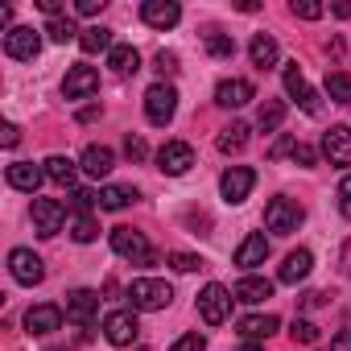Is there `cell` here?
<instances>
[{"label": "cell", "instance_id": "6da1fadb", "mask_svg": "<svg viewBox=\"0 0 351 351\" xmlns=\"http://www.w3.org/2000/svg\"><path fill=\"white\" fill-rule=\"evenodd\" d=\"M112 252L132 265H157V252L149 248V240L136 228H112Z\"/></svg>", "mask_w": 351, "mask_h": 351}, {"label": "cell", "instance_id": "7a4b0ae2", "mask_svg": "<svg viewBox=\"0 0 351 351\" xmlns=\"http://www.w3.org/2000/svg\"><path fill=\"white\" fill-rule=\"evenodd\" d=\"M128 302H132V310H165L173 302V289L157 277H136L128 285Z\"/></svg>", "mask_w": 351, "mask_h": 351}, {"label": "cell", "instance_id": "3957f363", "mask_svg": "<svg viewBox=\"0 0 351 351\" xmlns=\"http://www.w3.org/2000/svg\"><path fill=\"white\" fill-rule=\"evenodd\" d=\"M173 112H178V91H173L169 83H153L145 91V116H149V124L165 128L173 120Z\"/></svg>", "mask_w": 351, "mask_h": 351}, {"label": "cell", "instance_id": "277c9868", "mask_svg": "<svg viewBox=\"0 0 351 351\" xmlns=\"http://www.w3.org/2000/svg\"><path fill=\"white\" fill-rule=\"evenodd\" d=\"M302 219H306V211H302L293 199H273V203L265 207V228H269V232H277V236L298 232V228H302Z\"/></svg>", "mask_w": 351, "mask_h": 351}, {"label": "cell", "instance_id": "5b68a950", "mask_svg": "<svg viewBox=\"0 0 351 351\" xmlns=\"http://www.w3.org/2000/svg\"><path fill=\"white\" fill-rule=\"evenodd\" d=\"M71 219H66V207L58 203V199H34V232L38 236H58L62 228H66Z\"/></svg>", "mask_w": 351, "mask_h": 351}, {"label": "cell", "instance_id": "8992f818", "mask_svg": "<svg viewBox=\"0 0 351 351\" xmlns=\"http://www.w3.org/2000/svg\"><path fill=\"white\" fill-rule=\"evenodd\" d=\"M232 302H236V298H232L223 285H215V281H211V285L199 293V314H203V322H207V326H219V322H228V314H232Z\"/></svg>", "mask_w": 351, "mask_h": 351}, {"label": "cell", "instance_id": "52a82bcc", "mask_svg": "<svg viewBox=\"0 0 351 351\" xmlns=\"http://www.w3.org/2000/svg\"><path fill=\"white\" fill-rule=\"evenodd\" d=\"M191 165H195V149H191L186 141H165V145L157 149V169H161V173H169V178L186 173Z\"/></svg>", "mask_w": 351, "mask_h": 351}, {"label": "cell", "instance_id": "ba28073f", "mask_svg": "<svg viewBox=\"0 0 351 351\" xmlns=\"http://www.w3.org/2000/svg\"><path fill=\"white\" fill-rule=\"evenodd\" d=\"M252 186H256V169H248V165H232V169H223V178H219V195L228 203H244L252 195Z\"/></svg>", "mask_w": 351, "mask_h": 351}, {"label": "cell", "instance_id": "9c48e42d", "mask_svg": "<svg viewBox=\"0 0 351 351\" xmlns=\"http://www.w3.org/2000/svg\"><path fill=\"white\" fill-rule=\"evenodd\" d=\"M5 54L17 58V62H34V58L42 54V34H38V29H25V25L9 29V34H5Z\"/></svg>", "mask_w": 351, "mask_h": 351}, {"label": "cell", "instance_id": "30bf717a", "mask_svg": "<svg viewBox=\"0 0 351 351\" xmlns=\"http://www.w3.org/2000/svg\"><path fill=\"white\" fill-rule=\"evenodd\" d=\"M95 91H99V71H95V66L79 62V66L66 71V79H62V95H66V99H87V95H95Z\"/></svg>", "mask_w": 351, "mask_h": 351}, {"label": "cell", "instance_id": "8fae6325", "mask_svg": "<svg viewBox=\"0 0 351 351\" xmlns=\"http://www.w3.org/2000/svg\"><path fill=\"white\" fill-rule=\"evenodd\" d=\"M9 273H13L21 285H42L46 265H42L38 252H29V248H13V252H9Z\"/></svg>", "mask_w": 351, "mask_h": 351}, {"label": "cell", "instance_id": "7c38bea8", "mask_svg": "<svg viewBox=\"0 0 351 351\" xmlns=\"http://www.w3.org/2000/svg\"><path fill=\"white\" fill-rule=\"evenodd\" d=\"M322 157L330 161V165H351V128L347 124H330L326 132H322Z\"/></svg>", "mask_w": 351, "mask_h": 351}, {"label": "cell", "instance_id": "4fadbf2b", "mask_svg": "<svg viewBox=\"0 0 351 351\" xmlns=\"http://www.w3.org/2000/svg\"><path fill=\"white\" fill-rule=\"evenodd\" d=\"M136 314L132 310H112L108 318H104V335H108V343H116V347H132L136 343Z\"/></svg>", "mask_w": 351, "mask_h": 351}, {"label": "cell", "instance_id": "5bb4252c", "mask_svg": "<svg viewBox=\"0 0 351 351\" xmlns=\"http://www.w3.org/2000/svg\"><path fill=\"white\" fill-rule=\"evenodd\" d=\"M141 21L149 29H173L182 21V9L173 5V0H145V5H141Z\"/></svg>", "mask_w": 351, "mask_h": 351}, {"label": "cell", "instance_id": "9a60e30c", "mask_svg": "<svg viewBox=\"0 0 351 351\" xmlns=\"http://www.w3.org/2000/svg\"><path fill=\"white\" fill-rule=\"evenodd\" d=\"M285 91H289V99H298V108H302L306 116H318V95L310 91V83H306V75L298 71V62L285 66Z\"/></svg>", "mask_w": 351, "mask_h": 351}, {"label": "cell", "instance_id": "2e32d148", "mask_svg": "<svg viewBox=\"0 0 351 351\" xmlns=\"http://www.w3.org/2000/svg\"><path fill=\"white\" fill-rule=\"evenodd\" d=\"M58 326H62V310H58L54 302L29 306V314H25V330H29V335H54Z\"/></svg>", "mask_w": 351, "mask_h": 351}, {"label": "cell", "instance_id": "e0dca14e", "mask_svg": "<svg viewBox=\"0 0 351 351\" xmlns=\"http://www.w3.org/2000/svg\"><path fill=\"white\" fill-rule=\"evenodd\" d=\"M5 178H9V186H13V191L34 195V191L42 186V178H46V169H42V165H34V161H13V165L5 169Z\"/></svg>", "mask_w": 351, "mask_h": 351}, {"label": "cell", "instance_id": "ac0fdd59", "mask_svg": "<svg viewBox=\"0 0 351 351\" xmlns=\"http://www.w3.org/2000/svg\"><path fill=\"white\" fill-rule=\"evenodd\" d=\"M248 99H256V91H252L248 79H223V83L215 87V104H219V108H244Z\"/></svg>", "mask_w": 351, "mask_h": 351}, {"label": "cell", "instance_id": "d6986e66", "mask_svg": "<svg viewBox=\"0 0 351 351\" xmlns=\"http://www.w3.org/2000/svg\"><path fill=\"white\" fill-rule=\"evenodd\" d=\"M95 310H99V293H95V289H75V293L66 298V318L79 322V326H87V322L95 318Z\"/></svg>", "mask_w": 351, "mask_h": 351}, {"label": "cell", "instance_id": "ffe728a7", "mask_svg": "<svg viewBox=\"0 0 351 351\" xmlns=\"http://www.w3.org/2000/svg\"><path fill=\"white\" fill-rule=\"evenodd\" d=\"M79 165H83V173H87V178H108V173H112V165H116V153H112L108 145H87Z\"/></svg>", "mask_w": 351, "mask_h": 351}, {"label": "cell", "instance_id": "44dd1931", "mask_svg": "<svg viewBox=\"0 0 351 351\" xmlns=\"http://www.w3.org/2000/svg\"><path fill=\"white\" fill-rule=\"evenodd\" d=\"M310 269H314L310 248H298V252H289V256H285V265H281L277 281H281V285H298V281H306V277H310Z\"/></svg>", "mask_w": 351, "mask_h": 351}, {"label": "cell", "instance_id": "7402d4cb", "mask_svg": "<svg viewBox=\"0 0 351 351\" xmlns=\"http://www.w3.org/2000/svg\"><path fill=\"white\" fill-rule=\"evenodd\" d=\"M277 326H281L277 314H248V318H240V339H248V343H265L269 335H277Z\"/></svg>", "mask_w": 351, "mask_h": 351}, {"label": "cell", "instance_id": "603a6c76", "mask_svg": "<svg viewBox=\"0 0 351 351\" xmlns=\"http://www.w3.org/2000/svg\"><path fill=\"white\" fill-rule=\"evenodd\" d=\"M265 256H269V240H265L261 232L244 236V244L236 248V265H240V269H256V265H265Z\"/></svg>", "mask_w": 351, "mask_h": 351}, {"label": "cell", "instance_id": "cb8c5ba5", "mask_svg": "<svg viewBox=\"0 0 351 351\" xmlns=\"http://www.w3.org/2000/svg\"><path fill=\"white\" fill-rule=\"evenodd\" d=\"M248 54H252V66H256V71H269V66H277V58H281V50H277V42H273L269 34H256V38L248 42Z\"/></svg>", "mask_w": 351, "mask_h": 351}, {"label": "cell", "instance_id": "d4e9b609", "mask_svg": "<svg viewBox=\"0 0 351 351\" xmlns=\"http://www.w3.org/2000/svg\"><path fill=\"white\" fill-rule=\"evenodd\" d=\"M232 298L244 302V306H256V302L273 298V281H265V277H244V281L232 289Z\"/></svg>", "mask_w": 351, "mask_h": 351}, {"label": "cell", "instance_id": "484cf974", "mask_svg": "<svg viewBox=\"0 0 351 351\" xmlns=\"http://www.w3.org/2000/svg\"><path fill=\"white\" fill-rule=\"evenodd\" d=\"M46 178H50V182H58V186H75V178H79V165H75L71 157L54 153V157H46Z\"/></svg>", "mask_w": 351, "mask_h": 351}, {"label": "cell", "instance_id": "4316f807", "mask_svg": "<svg viewBox=\"0 0 351 351\" xmlns=\"http://www.w3.org/2000/svg\"><path fill=\"white\" fill-rule=\"evenodd\" d=\"M108 66H112V75H136L141 71V54L132 50V46H112L108 50Z\"/></svg>", "mask_w": 351, "mask_h": 351}, {"label": "cell", "instance_id": "83f0119b", "mask_svg": "<svg viewBox=\"0 0 351 351\" xmlns=\"http://www.w3.org/2000/svg\"><path fill=\"white\" fill-rule=\"evenodd\" d=\"M132 199H136L132 186H104L99 191V211H124Z\"/></svg>", "mask_w": 351, "mask_h": 351}, {"label": "cell", "instance_id": "f1b7e54d", "mask_svg": "<svg viewBox=\"0 0 351 351\" xmlns=\"http://www.w3.org/2000/svg\"><path fill=\"white\" fill-rule=\"evenodd\" d=\"M244 145H248V124H244V120H232V124L219 132V149H223V153H240Z\"/></svg>", "mask_w": 351, "mask_h": 351}, {"label": "cell", "instance_id": "f546056e", "mask_svg": "<svg viewBox=\"0 0 351 351\" xmlns=\"http://www.w3.org/2000/svg\"><path fill=\"white\" fill-rule=\"evenodd\" d=\"M326 95H330L335 104L351 108V75H347V71H330V75H326Z\"/></svg>", "mask_w": 351, "mask_h": 351}, {"label": "cell", "instance_id": "4dcf8cb0", "mask_svg": "<svg viewBox=\"0 0 351 351\" xmlns=\"http://www.w3.org/2000/svg\"><path fill=\"white\" fill-rule=\"evenodd\" d=\"M79 46H83V54L112 50V29H99V25H91V29H83V34H79Z\"/></svg>", "mask_w": 351, "mask_h": 351}, {"label": "cell", "instance_id": "1f68e13d", "mask_svg": "<svg viewBox=\"0 0 351 351\" xmlns=\"http://www.w3.org/2000/svg\"><path fill=\"white\" fill-rule=\"evenodd\" d=\"M46 34H50V42H79V34L83 29H75V21L71 17H50V25H46Z\"/></svg>", "mask_w": 351, "mask_h": 351}, {"label": "cell", "instance_id": "d6a6232c", "mask_svg": "<svg viewBox=\"0 0 351 351\" xmlns=\"http://www.w3.org/2000/svg\"><path fill=\"white\" fill-rule=\"evenodd\" d=\"M256 120H261V128H265V132L281 128V120H285V104H281V99H265V104H261V112H256Z\"/></svg>", "mask_w": 351, "mask_h": 351}, {"label": "cell", "instance_id": "836d02e7", "mask_svg": "<svg viewBox=\"0 0 351 351\" xmlns=\"http://www.w3.org/2000/svg\"><path fill=\"white\" fill-rule=\"evenodd\" d=\"M66 228H71V236H75L79 244H91V240L99 236V223H95L91 215H71V223H66Z\"/></svg>", "mask_w": 351, "mask_h": 351}, {"label": "cell", "instance_id": "e575fe53", "mask_svg": "<svg viewBox=\"0 0 351 351\" xmlns=\"http://www.w3.org/2000/svg\"><path fill=\"white\" fill-rule=\"evenodd\" d=\"M207 54L211 58H232L236 54V42L228 34H207Z\"/></svg>", "mask_w": 351, "mask_h": 351}, {"label": "cell", "instance_id": "d590c367", "mask_svg": "<svg viewBox=\"0 0 351 351\" xmlns=\"http://www.w3.org/2000/svg\"><path fill=\"white\" fill-rule=\"evenodd\" d=\"M293 343H302V347H310V343H318V326L310 322V318H293Z\"/></svg>", "mask_w": 351, "mask_h": 351}, {"label": "cell", "instance_id": "8d00e7d4", "mask_svg": "<svg viewBox=\"0 0 351 351\" xmlns=\"http://www.w3.org/2000/svg\"><path fill=\"white\" fill-rule=\"evenodd\" d=\"M165 261H169V269H173V273H195V269L203 265V261H199L195 252H169Z\"/></svg>", "mask_w": 351, "mask_h": 351}, {"label": "cell", "instance_id": "74e56055", "mask_svg": "<svg viewBox=\"0 0 351 351\" xmlns=\"http://www.w3.org/2000/svg\"><path fill=\"white\" fill-rule=\"evenodd\" d=\"M95 203H99V195H91V191H83V186L71 191V207H75V215H87Z\"/></svg>", "mask_w": 351, "mask_h": 351}, {"label": "cell", "instance_id": "f35d334b", "mask_svg": "<svg viewBox=\"0 0 351 351\" xmlns=\"http://www.w3.org/2000/svg\"><path fill=\"white\" fill-rule=\"evenodd\" d=\"M289 13L302 17V21H318V17H322V5H314V0H293Z\"/></svg>", "mask_w": 351, "mask_h": 351}, {"label": "cell", "instance_id": "ab89813d", "mask_svg": "<svg viewBox=\"0 0 351 351\" xmlns=\"http://www.w3.org/2000/svg\"><path fill=\"white\" fill-rule=\"evenodd\" d=\"M169 351H207V339H203V335H195V330H191V335H182V339H178V343H173V347H169Z\"/></svg>", "mask_w": 351, "mask_h": 351}, {"label": "cell", "instance_id": "60d3db41", "mask_svg": "<svg viewBox=\"0 0 351 351\" xmlns=\"http://www.w3.org/2000/svg\"><path fill=\"white\" fill-rule=\"evenodd\" d=\"M124 153H128L132 161H145V157H149V145H145L141 136H132V132H128V136H124Z\"/></svg>", "mask_w": 351, "mask_h": 351}, {"label": "cell", "instance_id": "b9f144b4", "mask_svg": "<svg viewBox=\"0 0 351 351\" xmlns=\"http://www.w3.org/2000/svg\"><path fill=\"white\" fill-rule=\"evenodd\" d=\"M339 211L351 219V173H347V178L339 182Z\"/></svg>", "mask_w": 351, "mask_h": 351}, {"label": "cell", "instance_id": "7bdbcfd3", "mask_svg": "<svg viewBox=\"0 0 351 351\" xmlns=\"http://www.w3.org/2000/svg\"><path fill=\"white\" fill-rule=\"evenodd\" d=\"M104 5H108V0H79L75 13H79V17H95V13H104Z\"/></svg>", "mask_w": 351, "mask_h": 351}, {"label": "cell", "instance_id": "ee69618b", "mask_svg": "<svg viewBox=\"0 0 351 351\" xmlns=\"http://www.w3.org/2000/svg\"><path fill=\"white\" fill-rule=\"evenodd\" d=\"M157 71H161V75H173V71H178V54L161 50V54H157Z\"/></svg>", "mask_w": 351, "mask_h": 351}, {"label": "cell", "instance_id": "f6af8a7d", "mask_svg": "<svg viewBox=\"0 0 351 351\" xmlns=\"http://www.w3.org/2000/svg\"><path fill=\"white\" fill-rule=\"evenodd\" d=\"M293 161H298V165H314V161H318V153H314L310 145H302V141H298V149H293Z\"/></svg>", "mask_w": 351, "mask_h": 351}, {"label": "cell", "instance_id": "bcb514c9", "mask_svg": "<svg viewBox=\"0 0 351 351\" xmlns=\"http://www.w3.org/2000/svg\"><path fill=\"white\" fill-rule=\"evenodd\" d=\"M21 141V128L17 124H5V128H0V145H5V149H13Z\"/></svg>", "mask_w": 351, "mask_h": 351}, {"label": "cell", "instance_id": "7dc6e473", "mask_svg": "<svg viewBox=\"0 0 351 351\" xmlns=\"http://www.w3.org/2000/svg\"><path fill=\"white\" fill-rule=\"evenodd\" d=\"M293 149H298V141H293V136H281V141L273 145V157H285V153L293 157Z\"/></svg>", "mask_w": 351, "mask_h": 351}, {"label": "cell", "instance_id": "c3c4849f", "mask_svg": "<svg viewBox=\"0 0 351 351\" xmlns=\"http://www.w3.org/2000/svg\"><path fill=\"white\" fill-rule=\"evenodd\" d=\"M339 273L343 277H351V240L343 244V252H339Z\"/></svg>", "mask_w": 351, "mask_h": 351}, {"label": "cell", "instance_id": "681fc988", "mask_svg": "<svg viewBox=\"0 0 351 351\" xmlns=\"http://www.w3.org/2000/svg\"><path fill=\"white\" fill-rule=\"evenodd\" d=\"M330 351H351V330L335 335V339H330Z\"/></svg>", "mask_w": 351, "mask_h": 351}, {"label": "cell", "instance_id": "f907efd6", "mask_svg": "<svg viewBox=\"0 0 351 351\" xmlns=\"http://www.w3.org/2000/svg\"><path fill=\"white\" fill-rule=\"evenodd\" d=\"M302 306H306V310H314V306H322V293H318V289H310V293H302Z\"/></svg>", "mask_w": 351, "mask_h": 351}, {"label": "cell", "instance_id": "816d5d0a", "mask_svg": "<svg viewBox=\"0 0 351 351\" xmlns=\"http://www.w3.org/2000/svg\"><path fill=\"white\" fill-rule=\"evenodd\" d=\"M38 9L50 13V17H62V13H58V0H38Z\"/></svg>", "mask_w": 351, "mask_h": 351}, {"label": "cell", "instance_id": "f5cc1de1", "mask_svg": "<svg viewBox=\"0 0 351 351\" xmlns=\"http://www.w3.org/2000/svg\"><path fill=\"white\" fill-rule=\"evenodd\" d=\"M95 116H99V104H91V108H83V112H79V120H83V124H87V120H95Z\"/></svg>", "mask_w": 351, "mask_h": 351}, {"label": "cell", "instance_id": "db71d44e", "mask_svg": "<svg viewBox=\"0 0 351 351\" xmlns=\"http://www.w3.org/2000/svg\"><path fill=\"white\" fill-rule=\"evenodd\" d=\"M335 17H351V5H347V0H339V5H335Z\"/></svg>", "mask_w": 351, "mask_h": 351}, {"label": "cell", "instance_id": "11a10c76", "mask_svg": "<svg viewBox=\"0 0 351 351\" xmlns=\"http://www.w3.org/2000/svg\"><path fill=\"white\" fill-rule=\"evenodd\" d=\"M236 351H261V343H248V339H244V343H240Z\"/></svg>", "mask_w": 351, "mask_h": 351}]
</instances>
